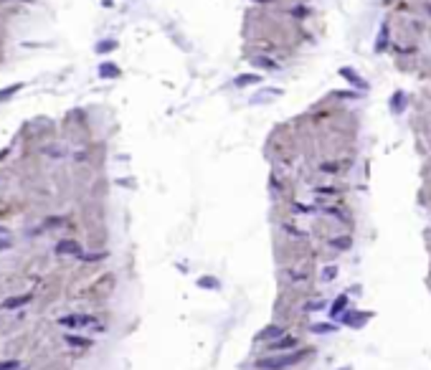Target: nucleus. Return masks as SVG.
<instances>
[{"label": "nucleus", "mask_w": 431, "mask_h": 370, "mask_svg": "<svg viewBox=\"0 0 431 370\" xmlns=\"http://www.w3.org/2000/svg\"><path fill=\"white\" fill-rule=\"evenodd\" d=\"M66 342H69V345H76V347H89V345H92L86 337H74V335H69V337H66Z\"/></svg>", "instance_id": "7"}, {"label": "nucleus", "mask_w": 431, "mask_h": 370, "mask_svg": "<svg viewBox=\"0 0 431 370\" xmlns=\"http://www.w3.org/2000/svg\"><path fill=\"white\" fill-rule=\"evenodd\" d=\"M99 74L102 76H117V66H114V63H104Z\"/></svg>", "instance_id": "9"}, {"label": "nucleus", "mask_w": 431, "mask_h": 370, "mask_svg": "<svg viewBox=\"0 0 431 370\" xmlns=\"http://www.w3.org/2000/svg\"><path fill=\"white\" fill-rule=\"evenodd\" d=\"M332 244H335V249H348L350 246V238H335Z\"/></svg>", "instance_id": "12"}, {"label": "nucleus", "mask_w": 431, "mask_h": 370, "mask_svg": "<svg viewBox=\"0 0 431 370\" xmlns=\"http://www.w3.org/2000/svg\"><path fill=\"white\" fill-rule=\"evenodd\" d=\"M305 355H307V353L297 350V353H282V355L259 358V360H256V368H259V370H282V368H292V365H297Z\"/></svg>", "instance_id": "1"}, {"label": "nucleus", "mask_w": 431, "mask_h": 370, "mask_svg": "<svg viewBox=\"0 0 431 370\" xmlns=\"http://www.w3.org/2000/svg\"><path fill=\"white\" fill-rule=\"evenodd\" d=\"M26 302H31V294H20V297H10L3 302V307L5 310H18V307H23Z\"/></svg>", "instance_id": "5"}, {"label": "nucleus", "mask_w": 431, "mask_h": 370, "mask_svg": "<svg viewBox=\"0 0 431 370\" xmlns=\"http://www.w3.org/2000/svg\"><path fill=\"white\" fill-rule=\"evenodd\" d=\"M56 254H58V256H84V254H81V246H79L76 241H61V244L56 246Z\"/></svg>", "instance_id": "3"}, {"label": "nucleus", "mask_w": 431, "mask_h": 370, "mask_svg": "<svg viewBox=\"0 0 431 370\" xmlns=\"http://www.w3.org/2000/svg\"><path fill=\"white\" fill-rule=\"evenodd\" d=\"M259 76H239L236 79V86H244V84H256Z\"/></svg>", "instance_id": "10"}, {"label": "nucleus", "mask_w": 431, "mask_h": 370, "mask_svg": "<svg viewBox=\"0 0 431 370\" xmlns=\"http://www.w3.org/2000/svg\"><path fill=\"white\" fill-rule=\"evenodd\" d=\"M112 49H114V43H112V41H107V43H99V49H97V51H112Z\"/></svg>", "instance_id": "13"}, {"label": "nucleus", "mask_w": 431, "mask_h": 370, "mask_svg": "<svg viewBox=\"0 0 431 370\" xmlns=\"http://www.w3.org/2000/svg\"><path fill=\"white\" fill-rule=\"evenodd\" d=\"M18 89H20V84H15V86H5V89L0 92V102H3V99H8V97H13Z\"/></svg>", "instance_id": "8"}, {"label": "nucleus", "mask_w": 431, "mask_h": 370, "mask_svg": "<svg viewBox=\"0 0 431 370\" xmlns=\"http://www.w3.org/2000/svg\"><path fill=\"white\" fill-rule=\"evenodd\" d=\"M198 284H201L203 289H218V281H216L213 276H201V279H198Z\"/></svg>", "instance_id": "6"}, {"label": "nucleus", "mask_w": 431, "mask_h": 370, "mask_svg": "<svg viewBox=\"0 0 431 370\" xmlns=\"http://www.w3.org/2000/svg\"><path fill=\"white\" fill-rule=\"evenodd\" d=\"M58 324L76 330V327H89V324H99V322H97V317H92V315H66V317L58 319Z\"/></svg>", "instance_id": "2"}, {"label": "nucleus", "mask_w": 431, "mask_h": 370, "mask_svg": "<svg viewBox=\"0 0 431 370\" xmlns=\"http://www.w3.org/2000/svg\"><path fill=\"white\" fill-rule=\"evenodd\" d=\"M276 335H279V330H274V327H271V330H264V332L259 335L256 340H271V337H276Z\"/></svg>", "instance_id": "11"}, {"label": "nucleus", "mask_w": 431, "mask_h": 370, "mask_svg": "<svg viewBox=\"0 0 431 370\" xmlns=\"http://www.w3.org/2000/svg\"><path fill=\"white\" fill-rule=\"evenodd\" d=\"M294 345H297V340L289 335V337H279V340H274L269 347H271V350H282V353H284V350H292Z\"/></svg>", "instance_id": "4"}, {"label": "nucleus", "mask_w": 431, "mask_h": 370, "mask_svg": "<svg viewBox=\"0 0 431 370\" xmlns=\"http://www.w3.org/2000/svg\"><path fill=\"white\" fill-rule=\"evenodd\" d=\"M0 249H8V241H0Z\"/></svg>", "instance_id": "14"}]
</instances>
